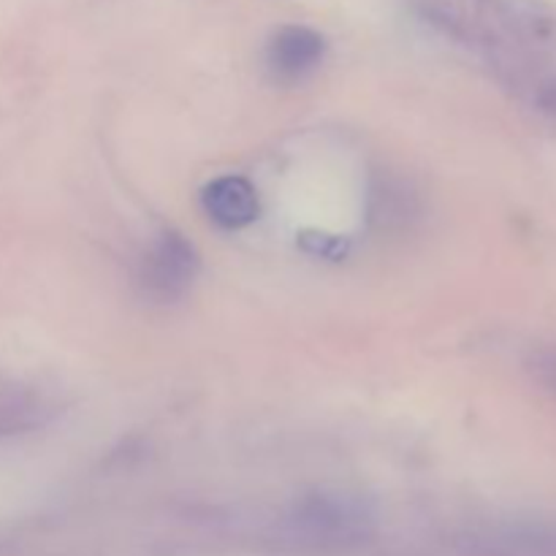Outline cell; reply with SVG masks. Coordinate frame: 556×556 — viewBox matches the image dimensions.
<instances>
[{
  "label": "cell",
  "mask_w": 556,
  "mask_h": 556,
  "mask_svg": "<svg viewBox=\"0 0 556 556\" xmlns=\"http://www.w3.org/2000/svg\"><path fill=\"white\" fill-rule=\"evenodd\" d=\"M201 204L210 220L220 228H244L258 217V195L255 188L242 177H217L201 193Z\"/></svg>",
  "instance_id": "277c9868"
},
{
  "label": "cell",
  "mask_w": 556,
  "mask_h": 556,
  "mask_svg": "<svg viewBox=\"0 0 556 556\" xmlns=\"http://www.w3.org/2000/svg\"><path fill=\"white\" fill-rule=\"evenodd\" d=\"M199 275V253L177 231H163L141 258L139 286L152 302H177Z\"/></svg>",
  "instance_id": "6da1fadb"
},
{
  "label": "cell",
  "mask_w": 556,
  "mask_h": 556,
  "mask_svg": "<svg viewBox=\"0 0 556 556\" xmlns=\"http://www.w3.org/2000/svg\"><path fill=\"white\" fill-rule=\"evenodd\" d=\"M525 367L527 375L532 378V383L541 386V391H546L548 396L556 400V345L535 348V351L527 356Z\"/></svg>",
  "instance_id": "52a82bcc"
},
{
  "label": "cell",
  "mask_w": 556,
  "mask_h": 556,
  "mask_svg": "<svg viewBox=\"0 0 556 556\" xmlns=\"http://www.w3.org/2000/svg\"><path fill=\"white\" fill-rule=\"evenodd\" d=\"M538 106H541V112L546 114L548 119H554L556 123V81L543 87L541 96H538Z\"/></svg>",
  "instance_id": "ba28073f"
},
{
  "label": "cell",
  "mask_w": 556,
  "mask_h": 556,
  "mask_svg": "<svg viewBox=\"0 0 556 556\" xmlns=\"http://www.w3.org/2000/svg\"><path fill=\"white\" fill-rule=\"evenodd\" d=\"M508 546H516L525 554L535 556H556V525L548 527H525L505 538Z\"/></svg>",
  "instance_id": "8992f818"
},
{
  "label": "cell",
  "mask_w": 556,
  "mask_h": 556,
  "mask_svg": "<svg viewBox=\"0 0 556 556\" xmlns=\"http://www.w3.org/2000/svg\"><path fill=\"white\" fill-rule=\"evenodd\" d=\"M293 519L315 535H356L367 525V508L345 494H313L296 505Z\"/></svg>",
  "instance_id": "7a4b0ae2"
},
{
  "label": "cell",
  "mask_w": 556,
  "mask_h": 556,
  "mask_svg": "<svg viewBox=\"0 0 556 556\" xmlns=\"http://www.w3.org/2000/svg\"><path fill=\"white\" fill-rule=\"evenodd\" d=\"M324 38L309 27H282L269 43L266 63L269 71L282 81H296L307 76L324 60Z\"/></svg>",
  "instance_id": "3957f363"
},
{
  "label": "cell",
  "mask_w": 556,
  "mask_h": 556,
  "mask_svg": "<svg viewBox=\"0 0 556 556\" xmlns=\"http://www.w3.org/2000/svg\"><path fill=\"white\" fill-rule=\"evenodd\" d=\"M369 215L378 223L380 228H391L396 223H407L416 215V206H413V193L402 182L394 179H386L383 185L372 190V206H369Z\"/></svg>",
  "instance_id": "5b68a950"
}]
</instances>
